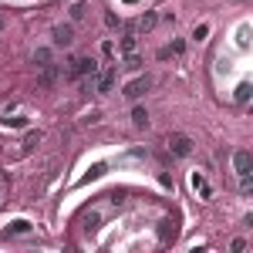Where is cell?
I'll use <instances>...</instances> for the list:
<instances>
[{
  "label": "cell",
  "instance_id": "cell-1",
  "mask_svg": "<svg viewBox=\"0 0 253 253\" xmlns=\"http://www.w3.org/2000/svg\"><path fill=\"white\" fill-rule=\"evenodd\" d=\"M169 149H172V156H193V138L189 135H169Z\"/></svg>",
  "mask_w": 253,
  "mask_h": 253
},
{
  "label": "cell",
  "instance_id": "cell-2",
  "mask_svg": "<svg viewBox=\"0 0 253 253\" xmlns=\"http://www.w3.org/2000/svg\"><path fill=\"white\" fill-rule=\"evenodd\" d=\"M149 88H152V78H149V75H145V78H135L128 88H125V98H142Z\"/></svg>",
  "mask_w": 253,
  "mask_h": 253
},
{
  "label": "cell",
  "instance_id": "cell-3",
  "mask_svg": "<svg viewBox=\"0 0 253 253\" xmlns=\"http://www.w3.org/2000/svg\"><path fill=\"white\" fill-rule=\"evenodd\" d=\"M115 88V71L108 68V71H98V78H95V91H101V95H108Z\"/></svg>",
  "mask_w": 253,
  "mask_h": 253
},
{
  "label": "cell",
  "instance_id": "cell-4",
  "mask_svg": "<svg viewBox=\"0 0 253 253\" xmlns=\"http://www.w3.org/2000/svg\"><path fill=\"white\" fill-rule=\"evenodd\" d=\"M51 38H54V44H58V47H71V41H75V31H71L68 24H58Z\"/></svg>",
  "mask_w": 253,
  "mask_h": 253
},
{
  "label": "cell",
  "instance_id": "cell-5",
  "mask_svg": "<svg viewBox=\"0 0 253 253\" xmlns=\"http://www.w3.org/2000/svg\"><path fill=\"white\" fill-rule=\"evenodd\" d=\"M81 75H98V64L91 58H78L71 68V78H81Z\"/></svg>",
  "mask_w": 253,
  "mask_h": 253
},
{
  "label": "cell",
  "instance_id": "cell-6",
  "mask_svg": "<svg viewBox=\"0 0 253 253\" xmlns=\"http://www.w3.org/2000/svg\"><path fill=\"white\" fill-rule=\"evenodd\" d=\"M233 169H236V175H243V172H250L253 169V156L247 152V149H240L233 156Z\"/></svg>",
  "mask_w": 253,
  "mask_h": 253
},
{
  "label": "cell",
  "instance_id": "cell-7",
  "mask_svg": "<svg viewBox=\"0 0 253 253\" xmlns=\"http://www.w3.org/2000/svg\"><path fill=\"white\" fill-rule=\"evenodd\" d=\"M58 78V64H44V71H41V88H51Z\"/></svg>",
  "mask_w": 253,
  "mask_h": 253
},
{
  "label": "cell",
  "instance_id": "cell-8",
  "mask_svg": "<svg viewBox=\"0 0 253 253\" xmlns=\"http://www.w3.org/2000/svg\"><path fill=\"white\" fill-rule=\"evenodd\" d=\"M250 81H240V84H236V91H233V98L236 101H240V105H247V101H250Z\"/></svg>",
  "mask_w": 253,
  "mask_h": 253
},
{
  "label": "cell",
  "instance_id": "cell-9",
  "mask_svg": "<svg viewBox=\"0 0 253 253\" xmlns=\"http://www.w3.org/2000/svg\"><path fill=\"white\" fill-rule=\"evenodd\" d=\"M98 226H101V216L91 210V213H84V233H98Z\"/></svg>",
  "mask_w": 253,
  "mask_h": 253
},
{
  "label": "cell",
  "instance_id": "cell-10",
  "mask_svg": "<svg viewBox=\"0 0 253 253\" xmlns=\"http://www.w3.org/2000/svg\"><path fill=\"white\" fill-rule=\"evenodd\" d=\"M132 125H135V128H145V125H149V112H145V108H135V112H132Z\"/></svg>",
  "mask_w": 253,
  "mask_h": 253
},
{
  "label": "cell",
  "instance_id": "cell-11",
  "mask_svg": "<svg viewBox=\"0 0 253 253\" xmlns=\"http://www.w3.org/2000/svg\"><path fill=\"white\" fill-rule=\"evenodd\" d=\"M236 44H240V47L250 44V24H240V27H236Z\"/></svg>",
  "mask_w": 253,
  "mask_h": 253
},
{
  "label": "cell",
  "instance_id": "cell-12",
  "mask_svg": "<svg viewBox=\"0 0 253 253\" xmlns=\"http://www.w3.org/2000/svg\"><path fill=\"white\" fill-rule=\"evenodd\" d=\"M193 186H196V189H199V196H203V199H210V182H206V179H203V175H199V172L193 175Z\"/></svg>",
  "mask_w": 253,
  "mask_h": 253
},
{
  "label": "cell",
  "instance_id": "cell-13",
  "mask_svg": "<svg viewBox=\"0 0 253 253\" xmlns=\"http://www.w3.org/2000/svg\"><path fill=\"white\" fill-rule=\"evenodd\" d=\"M105 172H108V162H98V166H91V169H88V175H84V182H88V179H101Z\"/></svg>",
  "mask_w": 253,
  "mask_h": 253
},
{
  "label": "cell",
  "instance_id": "cell-14",
  "mask_svg": "<svg viewBox=\"0 0 253 253\" xmlns=\"http://www.w3.org/2000/svg\"><path fill=\"white\" fill-rule=\"evenodd\" d=\"M34 64H38V68L51 64V51H47V47H38V51H34Z\"/></svg>",
  "mask_w": 253,
  "mask_h": 253
},
{
  "label": "cell",
  "instance_id": "cell-15",
  "mask_svg": "<svg viewBox=\"0 0 253 253\" xmlns=\"http://www.w3.org/2000/svg\"><path fill=\"white\" fill-rule=\"evenodd\" d=\"M250 189H253V179H250V172H243V175H240V193L250 196Z\"/></svg>",
  "mask_w": 253,
  "mask_h": 253
},
{
  "label": "cell",
  "instance_id": "cell-16",
  "mask_svg": "<svg viewBox=\"0 0 253 253\" xmlns=\"http://www.w3.org/2000/svg\"><path fill=\"white\" fill-rule=\"evenodd\" d=\"M122 51H125V54L135 51V34H125V38H122Z\"/></svg>",
  "mask_w": 253,
  "mask_h": 253
},
{
  "label": "cell",
  "instance_id": "cell-17",
  "mask_svg": "<svg viewBox=\"0 0 253 253\" xmlns=\"http://www.w3.org/2000/svg\"><path fill=\"white\" fill-rule=\"evenodd\" d=\"M206 34H210V24H196V27H193V38L196 41H206Z\"/></svg>",
  "mask_w": 253,
  "mask_h": 253
},
{
  "label": "cell",
  "instance_id": "cell-18",
  "mask_svg": "<svg viewBox=\"0 0 253 253\" xmlns=\"http://www.w3.org/2000/svg\"><path fill=\"white\" fill-rule=\"evenodd\" d=\"M125 68H132V71H138V68H142V58H138L135 51H132V54L125 58Z\"/></svg>",
  "mask_w": 253,
  "mask_h": 253
},
{
  "label": "cell",
  "instance_id": "cell-19",
  "mask_svg": "<svg viewBox=\"0 0 253 253\" xmlns=\"http://www.w3.org/2000/svg\"><path fill=\"white\" fill-rule=\"evenodd\" d=\"M10 233H31V223H27V219H17V223L10 226Z\"/></svg>",
  "mask_w": 253,
  "mask_h": 253
},
{
  "label": "cell",
  "instance_id": "cell-20",
  "mask_svg": "<svg viewBox=\"0 0 253 253\" xmlns=\"http://www.w3.org/2000/svg\"><path fill=\"white\" fill-rule=\"evenodd\" d=\"M3 125H10V128H24V125H27V118H3Z\"/></svg>",
  "mask_w": 253,
  "mask_h": 253
},
{
  "label": "cell",
  "instance_id": "cell-21",
  "mask_svg": "<svg viewBox=\"0 0 253 253\" xmlns=\"http://www.w3.org/2000/svg\"><path fill=\"white\" fill-rule=\"evenodd\" d=\"M156 14H142V20H138V27H156Z\"/></svg>",
  "mask_w": 253,
  "mask_h": 253
},
{
  "label": "cell",
  "instance_id": "cell-22",
  "mask_svg": "<svg viewBox=\"0 0 253 253\" xmlns=\"http://www.w3.org/2000/svg\"><path fill=\"white\" fill-rule=\"evenodd\" d=\"M71 17H75V20L84 17V3H75V7H71Z\"/></svg>",
  "mask_w": 253,
  "mask_h": 253
},
{
  "label": "cell",
  "instance_id": "cell-23",
  "mask_svg": "<svg viewBox=\"0 0 253 253\" xmlns=\"http://www.w3.org/2000/svg\"><path fill=\"white\" fill-rule=\"evenodd\" d=\"M125 3H128V7H132V3H138V0H125Z\"/></svg>",
  "mask_w": 253,
  "mask_h": 253
}]
</instances>
